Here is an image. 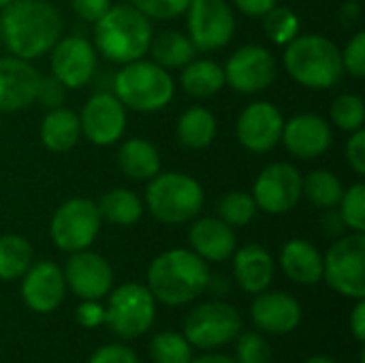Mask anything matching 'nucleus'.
<instances>
[{
  "label": "nucleus",
  "mask_w": 365,
  "mask_h": 363,
  "mask_svg": "<svg viewBox=\"0 0 365 363\" xmlns=\"http://www.w3.org/2000/svg\"><path fill=\"white\" fill-rule=\"evenodd\" d=\"M0 11L2 43L21 60L49 53L62 34V17L47 0H11Z\"/></svg>",
  "instance_id": "nucleus-1"
},
{
  "label": "nucleus",
  "mask_w": 365,
  "mask_h": 363,
  "mask_svg": "<svg viewBox=\"0 0 365 363\" xmlns=\"http://www.w3.org/2000/svg\"><path fill=\"white\" fill-rule=\"evenodd\" d=\"M210 285V267L197 252L173 248L158 255L148 267V289L165 306H184L203 295Z\"/></svg>",
  "instance_id": "nucleus-2"
},
{
  "label": "nucleus",
  "mask_w": 365,
  "mask_h": 363,
  "mask_svg": "<svg viewBox=\"0 0 365 363\" xmlns=\"http://www.w3.org/2000/svg\"><path fill=\"white\" fill-rule=\"evenodd\" d=\"M152 36L150 17L133 4H111L109 11L94 21V49L115 64L143 58Z\"/></svg>",
  "instance_id": "nucleus-3"
},
{
  "label": "nucleus",
  "mask_w": 365,
  "mask_h": 363,
  "mask_svg": "<svg viewBox=\"0 0 365 363\" xmlns=\"http://www.w3.org/2000/svg\"><path fill=\"white\" fill-rule=\"evenodd\" d=\"M284 68L297 83L312 90L331 88L344 75L338 45L323 34H297L287 43Z\"/></svg>",
  "instance_id": "nucleus-4"
},
{
  "label": "nucleus",
  "mask_w": 365,
  "mask_h": 363,
  "mask_svg": "<svg viewBox=\"0 0 365 363\" xmlns=\"http://www.w3.org/2000/svg\"><path fill=\"white\" fill-rule=\"evenodd\" d=\"M175 83L167 68L154 60L126 62L113 77V94L118 101L133 111L152 113L167 107L173 98Z\"/></svg>",
  "instance_id": "nucleus-5"
},
{
  "label": "nucleus",
  "mask_w": 365,
  "mask_h": 363,
  "mask_svg": "<svg viewBox=\"0 0 365 363\" xmlns=\"http://www.w3.org/2000/svg\"><path fill=\"white\" fill-rule=\"evenodd\" d=\"M205 201L201 184L178 171L156 173L145 190V205L152 216L165 225H182L195 220Z\"/></svg>",
  "instance_id": "nucleus-6"
},
{
  "label": "nucleus",
  "mask_w": 365,
  "mask_h": 363,
  "mask_svg": "<svg viewBox=\"0 0 365 363\" xmlns=\"http://www.w3.org/2000/svg\"><path fill=\"white\" fill-rule=\"evenodd\" d=\"M156 317V300L148 287L139 282H126L111 291L105 308V323L109 329L124 338L135 340L150 332Z\"/></svg>",
  "instance_id": "nucleus-7"
},
{
  "label": "nucleus",
  "mask_w": 365,
  "mask_h": 363,
  "mask_svg": "<svg viewBox=\"0 0 365 363\" xmlns=\"http://www.w3.org/2000/svg\"><path fill=\"white\" fill-rule=\"evenodd\" d=\"M323 278L351 300H365V235L349 233L331 244L323 257Z\"/></svg>",
  "instance_id": "nucleus-8"
},
{
  "label": "nucleus",
  "mask_w": 365,
  "mask_h": 363,
  "mask_svg": "<svg viewBox=\"0 0 365 363\" xmlns=\"http://www.w3.org/2000/svg\"><path fill=\"white\" fill-rule=\"evenodd\" d=\"M101 214L94 201L75 197L64 201L51 216L49 237L62 252H79L92 246L101 231Z\"/></svg>",
  "instance_id": "nucleus-9"
},
{
  "label": "nucleus",
  "mask_w": 365,
  "mask_h": 363,
  "mask_svg": "<svg viewBox=\"0 0 365 363\" xmlns=\"http://www.w3.org/2000/svg\"><path fill=\"white\" fill-rule=\"evenodd\" d=\"M242 332V315L227 302L199 304L184 323V338L190 347L212 351L233 342Z\"/></svg>",
  "instance_id": "nucleus-10"
},
{
  "label": "nucleus",
  "mask_w": 365,
  "mask_h": 363,
  "mask_svg": "<svg viewBox=\"0 0 365 363\" xmlns=\"http://www.w3.org/2000/svg\"><path fill=\"white\" fill-rule=\"evenodd\" d=\"M186 26L188 39L199 51L225 47L235 32V17L227 0H190Z\"/></svg>",
  "instance_id": "nucleus-11"
},
{
  "label": "nucleus",
  "mask_w": 365,
  "mask_h": 363,
  "mask_svg": "<svg viewBox=\"0 0 365 363\" xmlns=\"http://www.w3.org/2000/svg\"><path fill=\"white\" fill-rule=\"evenodd\" d=\"M302 173L291 163H272L255 180L252 199L267 214H287L302 199Z\"/></svg>",
  "instance_id": "nucleus-12"
},
{
  "label": "nucleus",
  "mask_w": 365,
  "mask_h": 363,
  "mask_svg": "<svg viewBox=\"0 0 365 363\" xmlns=\"http://www.w3.org/2000/svg\"><path fill=\"white\" fill-rule=\"evenodd\" d=\"M49 53L51 75L64 88H83L86 83L92 81L98 64V53L86 36L71 34L58 39Z\"/></svg>",
  "instance_id": "nucleus-13"
},
{
  "label": "nucleus",
  "mask_w": 365,
  "mask_h": 363,
  "mask_svg": "<svg viewBox=\"0 0 365 363\" xmlns=\"http://www.w3.org/2000/svg\"><path fill=\"white\" fill-rule=\"evenodd\" d=\"M276 79V60L261 45L240 47L225 66V81L242 94H257Z\"/></svg>",
  "instance_id": "nucleus-14"
},
{
  "label": "nucleus",
  "mask_w": 365,
  "mask_h": 363,
  "mask_svg": "<svg viewBox=\"0 0 365 363\" xmlns=\"http://www.w3.org/2000/svg\"><path fill=\"white\" fill-rule=\"evenodd\" d=\"M81 133L94 145H111L126 131V107L115 94L96 92L88 98L79 116Z\"/></svg>",
  "instance_id": "nucleus-15"
},
{
  "label": "nucleus",
  "mask_w": 365,
  "mask_h": 363,
  "mask_svg": "<svg viewBox=\"0 0 365 363\" xmlns=\"http://www.w3.org/2000/svg\"><path fill=\"white\" fill-rule=\"evenodd\" d=\"M284 118L280 109L267 101H257L248 105L237 118V139L240 143L255 154L274 150L282 137Z\"/></svg>",
  "instance_id": "nucleus-16"
},
{
  "label": "nucleus",
  "mask_w": 365,
  "mask_h": 363,
  "mask_svg": "<svg viewBox=\"0 0 365 363\" xmlns=\"http://www.w3.org/2000/svg\"><path fill=\"white\" fill-rule=\"evenodd\" d=\"M64 280L79 300H103L113 287V270L105 257L86 248L71 252L64 267Z\"/></svg>",
  "instance_id": "nucleus-17"
},
{
  "label": "nucleus",
  "mask_w": 365,
  "mask_h": 363,
  "mask_svg": "<svg viewBox=\"0 0 365 363\" xmlns=\"http://www.w3.org/2000/svg\"><path fill=\"white\" fill-rule=\"evenodd\" d=\"M21 297L26 306L38 315L53 312L66 293L64 272L53 261H38L28 267L21 276Z\"/></svg>",
  "instance_id": "nucleus-18"
},
{
  "label": "nucleus",
  "mask_w": 365,
  "mask_h": 363,
  "mask_svg": "<svg viewBox=\"0 0 365 363\" xmlns=\"http://www.w3.org/2000/svg\"><path fill=\"white\" fill-rule=\"evenodd\" d=\"M280 139L293 156L310 160L329 150L334 135L325 118L317 113H299L284 122Z\"/></svg>",
  "instance_id": "nucleus-19"
},
{
  "label": "nucleus",
  "mask_w": 365,
  "mask_h": 363,
  "mask_svg": "<svg viewBox=\"0 0 365 363\" xmlns=\"http://www.w3.org/2000/svg\"><path fill=\"white\" fill-rule=\"evenodd\" d=\"M38 71L17 56L0 58V111L13 113L36 101Z\"/></svg>",
  "instance_id": "nucleus-20"
},
{
  "label": "nucleus",
  "mask_w": 365,
  "mask_h": 363,
  "mask_svg": "<svg viewBox=\"0 0 365 363\" xmlns=\"http://www.w3.org/2000/svg\"><path fill=\"white\" fill-rule=\"evenodd\" d=\"M250 317H252V323L263 334L284 336L297 329V325L302 323V306L289 293L263 291V293H257L250 306Z\"/></svg>",
  "instance_id": "nucleus-21"
},
{
  "label": "nucleus",
  "mask_w": 365,
  "mask_h": 363,
  "mask_svg": "<svg viewBox=\"0 0 365 363\" xmlns=\"http://www.w3.org/2000/svg\"><path fill=\"white\" fill-rule=\"evenodd\" d=\"M190 250L207 263H222L233 257L237 240L233 227L216 216L199 218L188 231Z\"/></svg>",
  "instance_id": "nucleus-22"
},
{
  "label": "nucleus",
  "mask_w": 365,
  "mask_h": 363,
  "mask_svg": "<svg viewBox=\"0 0 365 363\" xmlns=\"http://www.w3.org/2000/svg\"><path fill=\"white\" fill-rule=\"evenodd\" d=\"M274 272V257L259 244H248L233 252V276L246 293H263L272 285Z\"/></svg>",
  "instance_id": "nucleus-23"
},
{
  "label": "nucleus",
  "mask_w": 365,
  "mask_h": 363,
  "mask_svg": "<svg viewBox=\"0 0 365 363\" xmlns=\"http://www.w3.org/2000/svg\"><path fill=\"white\" fill-rule=\"evenodd\" d=\"M282 272L297 285H317L323 280V255L308 240H291L280 252Z\"/></svg>",
  "instance_id": "nucleus-24"
},
{
  "label": "nucleus",
  "mask_w": 365,
  "mask_h": 363,
  "mask_svg": "<svg viewBox=\"0 0 365 363\" xmlns=\"http://www.w3.org/2000/svg\"><path fill=\"white\" fill-rule=\"evenodd\" d=\"M81 135L79 116L66 107L49 109L41 122V141L49 152L62 154L77 145Z\"/></svg>",
  "instance_id": "nucleus-25"
},
{
  "label": "nucleus",
  "mask_w": 365,
  "mask_h": 363,
  "mask_svg": "<svg viewBox=\"0 0 365 363\" xmlns=\"http://www.w3.org/2000/svg\"><path fill=\"white\" fill-rule=\"evenodd\" d=\"M118 165L122 173L133 180H152L156 173H160V154L154 143L137 137L120 145Z\"/></svg>",
  "instance_id": "nucleus-26"
},
{
  "label": "nucleus",
  "mask_w": 365,
  "mask_h": 363,
  "mask_svg": "<svg viewBox=\"0 0 365 363\" xmlns=\"http://www.w3.org/2000/svg\"><path fill=\"white\" fill-rule=\"evenodd\" d=\"M152 60L163 68H184L188 62L195 60V45L190 43L188 34L178 30H165L158 36H152L150 49Z\"/></svg>",
  "instance_id": "nucleus-27"
},
{
  "label": "nucleus",
  "mask_w": 365,
  "mask_h": 363,
  "mask_svg": "<svg viewBox=\"0 0 365 363\" xmlns=\"http://www.w3.org/2000/svg\"><path fill=\"white\" fill-rule=\"evenodd\" d=\"M225 68L212 60H192L182 71V88L195 98H210L225 88Z\"/></svg>",
  "instance_id": "nucleus-28"
},
{
  "label": "nucleus",
  "mask_w": 365,
  "mask_h": 363,
  "mask_svg": "<svg viewBox=\"0 0 365 363\" xmlns=\"http://www.w3.org/2000/svg\"><path fill=\"white\" fill-rule=\"evenodd\" d=\"M178 139L188 150H203L216 137V118L205 107H190L178 120Z\"/></svg>",
  "instance_id": "nucleus-29"
},
{
  "label": "nucleus",
  "mask_w": 365,
  "mask_h": 363,
  "mask_svg": "<svg viewBox=\"0 0 365 363\" xmlns=\"http://www.w3.org/2000/svg\"><path fill=\"white\" fill-rule=\"evenodd\" d=\"M96 208L103 220H109L111 225H118V227H130L139 223L143 214L141 199L126 188H113L105 193L101 201L96 203Z\"/></svg>",
  "instance_id": "nucleus-30"
},
{
  "label": "nucleus",
  "mask_w": 365,
  "mask_h": 363,
  "mask_svg": "<svg viewBox=\"0 0 365 363\" xmlns=\"http://www.w3.org/2000/svg\"><path fill=\"white\" fill-rule=\"evenodd\" d=\"M34 250L21 235H0V280H17L32 265Z\"/></svg>",
  "instance_id": "nucleus-31"
},
{
  "label": "nucleus",
  "mask_w": 365,
  "mask_h": 363,
  "mask_svg": "<svg viewBox=\"0 0 365 363\" xmlns=\"http://www.w3.org/2000/svg\"><path fill=\"white\" fill-rule=\"evenodd\" d=\"M344 186L338 175L327 169H317L302 180V197H306L312 205L331 210L340 203Z\"/></svg>",
  "instance_id": "nucleus-32"
},
{
  "label": "nucleus",
  "mask_w": 365,
  "mask_h": 363,
  "mask_svg": "<svg viewBox=\"0 0 365 363\" xmlns=\"http://www.w3.org/2000/svg\"><path fill=\"white\" fill-rule=\"evenodd\" d=\"M150 357L154 363H190L192 347L178 332H160L150 342Z\"/></svg>",
  "instance_id": "nucleus-33"
},
{
  "label": "nucleus",
  "mask_w": 365,
  "mask_h": 363,
  "mask_svg": "<svg viewBox=\"0 0 365 363\" xmlns=\"http://www.w3.org/2000/svg\"><path fill=\"white\" fill-rule=\"evenodd\" d=\"M257 203L252 199V195L248 193H227L220 197L218 201V218L225 220L229 227H246L255 214H257Z\"/></svg>",
  "instance_id": "nucleus-34"
},
{
  "label": "nucleus",
  "mask_w": 365,
  "mask_h": 363,
  "mask_svg": "<svg viewBox=\"0 0 365 363\" xmlns=\"http://www.w3.org/2000/svg\"><path fill=\"white\" fill-rule=\"evenodd\" d=\"M263 28L276 45H287L299 34V17L291 9L276 4L263 15Z\"/></svg>",
  "instance_id": "nucleus-35"
},
{
  "label": "nucleus",
  "mask_w": 365,
  "mask_h": 363,
  "mask_svg": "<svg viewBox=\"0 0 365 363\" xmlns=\"http://www.w3.org/2000/svg\"><path fill=\"white\" fill-rule=\"evenodd\" d=\"M331 122L346 133H355L364 128L365 105L364 98L357 94H340L331 103Z\"/></svg>",
  "instance_id": "nucleus-36"
},
{
  "label": "nucleus",
  "mask_w": 365,
  "mask_h": 363,
  "mask_svg": "<svg viewBox=\"0 0 365 363\" xmlns=\"http://www.w3.org/2000/svg\"><path fill=\"white\" fill-rule=\"evenodd\" d=\"M340 220L355 233L365 231V184L357 182L342 193L340 199Z\"/></svg>",
  "instance_id": "nucleus-37"
},
{
  "label": "nucleus",
  "mask_w": 365,
  "mask_h": 363,
  "mask_svg": "<svg viewBox=\"0 0 365 363\" xmlns=\"http://www.w3.org/2000/svg\"><path fill=\"white\" fill-rule=\"evenodd\" d=\"M235 363H269L272 362V349L269 342L257 334V332H246L235 338Z\"/></svg>",
  "instance_id": "nucleus-38"
},
{
  "label": "nucleus",
  "mask_w": 365,
  "mask_h": 363,
  "mask_svg": "<svg viewBox=\"0 0 365 363\" xmlns=\"http://www.w3.org/2000/svg\"><path fill=\"white\" fill-rule=\"evenodd\" d=\"M130 4L150 19H173L188 9L190 0H130Z\"/></svg>",
  "instance_id": "nucleus-39"
},
{
  "label": "nucleus",
  "mask_w": 365,
  "mask_h": 363,
  "mask_svg": "<svg viewBox=\"0 0 365 363\" xmlns=\"http://www.w3.org/2000/svg\"><path fill=\"white\" fill-rule=\"evenodd\" d=\"M342 53V64H344V71H349L353 77L357 79H364L365 77V32H357L349 43L346 47L340 51Z\"/></svg>",
  "instance_id": "nucleus-40"
},
{
  "label": "nucleus",
  "mask_w": 365,
  "mask_h": 363,
  "mask_svg": "<svg viewBox=\"0 0 365 363\" xmlns=\"http://www.w3.org/2000/svg\"><path fill=\"white\" fill-rule=\"evenodd\" d=\"M64 94L66 88L51 75V77H41L38 79V88H36V101L41 105H45L47 109H56L62 107L64 103Z\"/></svg>",
  "instance_id": "nucleus-41"
},
{
  "label": "nucleus",
  "mask_w": 365,
  "mask_h": 363,
  "mask_svg": "<svg viewBox=\"0 0 365 363\" xmlns=\"http://www.w3.org/2000/svg\"><path fill=\"white\" fill-rule=\"evenodd\" d=\"M88 363H139V357L124 344H105L92 353Z\"/></svg>",
  "instance_id": "nucleus-42"
},
{
  "label": "nucleus",
  "mask_w": 365,
  "mask_h": 363,
  "mask_svg": "<svg viewBox=\"0 0 365 363\" xmlns=\"http://www.w3.org/2000/svg\"><path fill=\"white\" fill-rule=\"evenodd\" d=\"M75 319L81 327L96 329L105 323V306H101L98 300H83L75 310Z\"/></svg>",
  "instance_id": "nucleus-43"
},
{
  "label": "nucleus",
  "mask_w": 365,
  "mask_h": 363,
  "mask_svg": "<svg viewBox=\"0 0 365 363\" xmlns=\"http://www.w3.org/2000/svg\"><path fill=\"white\" fill-rule=\"evenodd\" d=\"M346 163L357 173L365 175V131L359 128L351 135L346 143Z\"/></svg>",
  "instance_id": "nucleus-44"
},
{
  "label": "nucleus",
  "mask_w": 365,
  "mask_h": 363,
  "mask_svg": "<svg viewBox=\"0 0 365 363\" xmlns=\"http://www.w3.org/2000/svg\"><path fill=\"white\" fill-rule=\"evenodd\" d=\"M109 6L111 0H71V9L75 11V15L90 24L101 19L109 11Z\"/></svg>",
  "instance_id": "nucleus-45"
},
{
  "label": "nucleus",
  "mask_w": 365,
  "mask_h": 363,
  "mask_svg": "<svg viewBox=\"0 0 365 363\" xmlns=\"http://www.w3.org/2000/svg\"><path fill=\"white\" fill-rule=\"evenodd\" d=\"M233 2L242 13L250 17H263L272 6L278 4V0H233Z\"/></svg>",
  "instance_id": "nucleus-46"
},
{
  "label": "nucleus",
  "mask_w": 365,
  "mask_h": 363,
  "mask_svg": "<svg viewBox=\"0 0 365 363\" xmlns=\"http://www.w3.org/2000/svg\"><path fill=\"white\" fill-rule=\"evenodd\" d=\"M351 332L355 336L357 342H364L365 340V302L364 300H357V306L353 308V315H351Z\"/></svg>",
  "instance_id": "nucleus-47"
},
{
  "label": "nucleus",
  "mask_w": 365,
  "mask_h": 363,
  "mask_svg": "<svg viewBox=\"0 0 365 363\" xmlns=\"http://www.w3.org/2000/svg\"><path fill=\"white\" fill-rule=\"evenodd\" d=\"M190 363H235V359L229 357V355H220V353H207V355H201V357L192 359Z\"/></svg>",
  "instance_id": "nucleus-48"
},
{
  "label": "nucleus",
  "mask_w": 365,
  "mask_h": 363,
  "mask_svg": "<svg viewBox=\"0 0 365 363\" xmlns=\"http://www.w3.org/2000/svg\"><path fill=\"white\" fill-rule=\"evenodd\" d=\"M304 363H338V362H336V359H331V357H325V355H314V357L306 359Z\"/></svg>",
  "instance_id": "nucleus-49"
},
{
  "label": "nucleus",
  "mask_w": 365,
  "mask_h": 363,
  "mask_svg": "<svg viewBox=\"0 0 365 363\" xmlns=\"http://www.w3.org/2000/svg\"><path fill=\"white\" fill-rule=\"evenodd\" d=\"M9 2H11V0H0V9H4V6H6Z\"/></svg>",
  "instance_id": "nucleus-50"
}]
</instances>
